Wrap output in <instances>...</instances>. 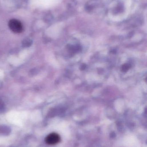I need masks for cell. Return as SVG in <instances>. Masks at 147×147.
Returning a JSON list of instances; mask_svg holds the SVG:
<instances>
[{
    "label": "cell",
    "mask_w": 147,
    "mask_h": 147,
    "mask_svg": "<svg viewBox=\"0 0 147 147\" xmlns=\"http://www.w3.org/2000/svg\"><path fill=\"white\" fill-rule=\"evenodd\" d=\"M130 64H124V65H123V66H122V71L123 72H126V71H127L129 70V68H130Z\"/></svg>",
    "instance_id": "277c9868"
},
{
    "label": "cell",
    "mask_w": 147,
    "mask_h": 147,
    "mask_svg": "<svg viewBox=\"0 0 147 147\" xmlns=\"http://www.w3.org/2000/svg\"><path fill=\"white\" fill-rule=\"evenodd\" d=\"M9 28L14 33H19L23 30L22 24L20 21L16 19H11L9 22Z\"/></svg>",
    "instance_id": "6da1fadb"
},
{
    "label": "cell",
    "mask_w": 147,
    "mask_h": 147,
    "mask_svg": "<svg viewBox=\"0 0 147 147\" xmlns=\"http://www.w3.org/2000/svg\"><path fill=\"white\" fill-rule=\"evenodd\" d=\"M23 46H30L32 44V42L29 40H24V42H23Z\"/></svg>",
    "instance_id": "5b68a950"
},
{
    "label": "cell",
    "mask_w": 147,
    "mask_h": 147,
    "mask_svg": "<svg viewBox=\"0 0 147 147\" xmlns=\"http://www.w3.org/2000/svg\"><path fill=\"white\" fill-rule=\"evenodd\" d=\"M60 136L58 134L52 133L47 136L45 139L46 143L50 145H54L58 143L60 141Z\"/></svg>",
    "instance_id": "7a4b0ae2"
},
{
    "label": "cell",
    "mask_w": 147,
    "mask_h": 147,
    "mask_svg": "<svg viewBox=\"0 0 147 147\" xmlns=\"http://www.w3.org/2000/svg\"><path fill=\"white\" fill-rule=\"evenodd\" d=\"M86 65L85 64H83L81 66V70H84L86 68Z\"/></svg>",
    "instance_id": "8992f818"
},
{
    "label": "cell",
    "mask_w": 147,
    "mask_h": 147,
    "mask_svg": "<svg viewBox=\"0 0 147 147\" xmlns=\"http://www.w3.org/2000/svg\"><path fill=\"white\" fill-rule=\"evenodd\" d=\"M67 48H68L70 52L71 53H73V54H74V53L78 52L81 50V46L79 45H70V46H67Z\"/></svg>",
    "instance_id": "3957f363"
}]
</instances>
